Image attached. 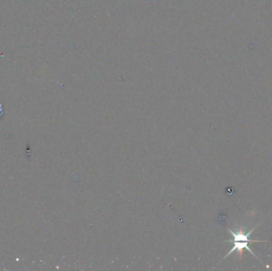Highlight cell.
<instances>
[{"label":"cell","instance_id":"cell-1","mask_svg":"<svg viewBox=\"0 0 272 271\" xmlns=\"http://www.w3.org/2000/svg\"><path fill=\"white\" fill-rule=\"evenodd\" d=\"M259 224H257L254 228L251 229L248 232H246L244 230V228H240V229L237 231V232H233L231 229H229V232H230L231 235L233 236V239L232 240H226L225 242H229V243H232L233 244V248L231 249L230 251L227 254L225 255V258H226L229 255H230L231 254L234 253L235 251H237L240 254V257H242V253L244 249H246L247 251H248L252 255H254L255 257V258L259 259L257 256L254 254V252H252V251L249 248L248 243H266V240H255V239H251L250 237L252 236V232H254L255 230L256 229L257 227H258Z\"/></svg>","mask_w":272,"mask_h":271}]
</instances>
